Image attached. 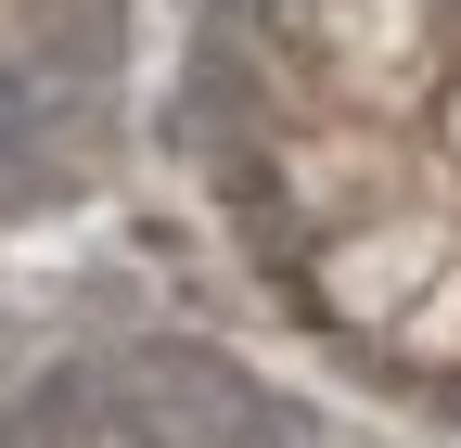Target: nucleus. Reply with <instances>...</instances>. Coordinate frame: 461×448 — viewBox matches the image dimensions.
<instances>
[{
  "label": "nucleus",
  "mask_w": 461,
  "mask_h": 448,
  "mask_svg": "<svg viewBox=\"0 0 461 448\" xmlns=\"http://www.w3.org/2000/svg\"><path fill=\"white\" fill-rule=\"evenodd\" d=\"M372 359H384V372H411V384H448V372H461V244H448L436 282L397 308V333H384Z\"/></svg>",
  "instance_id": "obj_3"
},
{
  "label": "nucleus",
  "mask_w": 461,
  "mask_h": 448,
  "mask_svg": "<svg viewBox=\"0 0 461 448\" xmlns=\"http://www.w3.org/2000/svg\"><path fill=\"white\" fill-rule=\"evenodd\" d=\"M423 154H436V180H461V51H448L436 103H423Z\"/></svg>",
  "instance_id": "obj_4"
},
{
  "label": "nucleus",
  "mask_w": 461,
  "mask_h": 448,
  "mask_svg": "<svg viewBox=\"0 0 461 448\" xmlns=\"http://www.w3.org/2000/svg\"><path fill=\"white\" fill-rule=\"evenodd\" d=\"M269 26H282V65L308 77V103H333V116L411 129L448 77L436 0H269Z\"/></svg>",
  "instance_id": "obj_1"
},
{
  "label": "nucleus",
  "mask_w": 461,
  "mask_h": 448,
  "mask_svg": "<svg viewBox=\"0 0 461 448\" xmlns=\"http://www.w3.org/2000/svg\"><path fill=\"white\" fill-rule=\"evenodd\" d=\"M461 244V193H397L372 218H346V231H308V269H295V295L321 333H346V346H384L397 308H411L436 269Z\"/></svg>",
  "instance_id": "obj_2"
}]
</instances>
